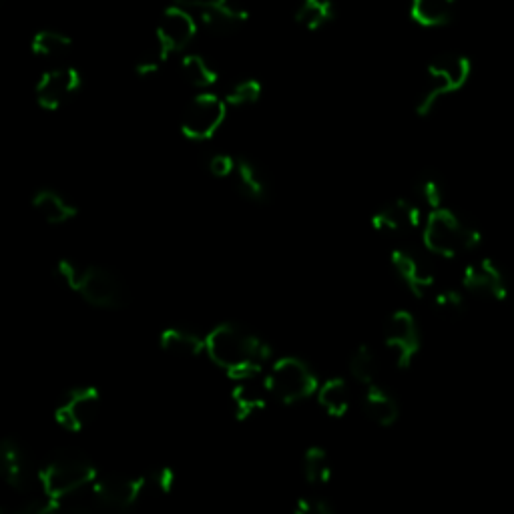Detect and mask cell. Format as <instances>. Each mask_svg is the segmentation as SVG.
Masks as SVG:
<instances>
[{
  "mask_svg": "<svg viewBox=\"0 0 514 514\" xmlns=\"http://www.w3.org/2000/svg\"><path fill=\"white\" fill-rule=\"evenodd\" d=\"M207 356L229 378L262 372L272 358V348L237 324H219L207 334Z\"/></svg>",
  "mask_w": 514,
  "mask_h": 514,
  "instance_id": "cell-1",
  "label": "cell"
},
{
  "mask_svg": "<svg viewBox=\"0 0 514 514\" xmlns=\"http://www.w3.org/2000/svg\"><path fill=\"white\" fill-rule=\"evenodd\" d=\"M57 276L67 288L77 292L87 304L95 308L121 310L127 304L125 284L111 270L63 260L57 264Z\"/></svg>",
  "mask_w": 514,
  "mask_h": 514,
  "instance_id": "cell-2",
  "label": "cell"
},
{
  "mask_svg": "<svg viewBox=\"0 0 514 514\" xmlns=\"http://www.w3.org/2000/svg\"><path fill=\"white\" fill-rule=\"evenodd\" d=\"M424 247L444 260H454L464 251H472L480 245L482 233L466 223L458 213L448 207H438L428 211L422 225Z\"/></svg>",
  "mask_w": 514,
  "mask_h": 514,
  "instance_id": "cell-3",
  "label": "cell"
},
{
  "mask_svg": "<svg viewBox=\"0 0 514 514\" xmlns=\"http://www.w3.org/2000/svg\"><path fill=\"white\" fill-rule=\"evenodd\" d=\"M472 73V63L462 55H444L428 65L426 85L416 101V113L426 117L438 105L440 99L460 91Z\"/></svg>",
  "mask_w": 514,
  "mask_h": 514,
  "instance_id": "cell-4",
  "label": "cell"
},
{
  "mask_svg": "<svg viewBox=\"0 0 514 514\" xmlns=\"http://www.w3.org/2000/svg\"><path fill=\"white\" fill-rule=\"evenodd\" d=\"M39 474L45 492L57 502V508L65 496L89 486L99 476L93 462L77 454H61L53 458L39 470Z\"/></svg>",
  "mask_w": 514,
  "mask_h": 514,
  "instance_id": "cell-5",
  "label": "cell"
},
{
  "mask_svg": "<svg viewBox=\"0 0 514 514\" xmlns=\"http://www.w3.org/2000/svg\"><path fill=\"white\" fill-rule=\"evenodd\" d=\"M266 378L272 396L282 404H298L318 394L320 388L312 368L304 360L294 356L276 360Z\"/></svg>",
  "mask_w": 514,
  "mask_h": 514,
  "instance_id": "cell-6",
  "label": "cell"
},
{
  "mask_svg": "<svg viewBox=\"0 0 514 514\" xmlns=\"http://www.w3.org/2000/svg\"><path fill=\"white\" fill-rule=\"evenodd\" d=\"M227 117V101L213 93H199L183 111L181 133L189 141H209Z\"/></svg>",
  "mask_w": 514,
  "mask_h": 514,
  "instance_id": "cell-7",
  "label": "cell"
},
{
  "mask_svg": "<svg viewBox=\"0 0 514 514\" xmlns=\"http://www.w3.org/2000/svg\"><path fill=\"white\" fill-rule=\"evenodd\" d=\"M175 5L189 9L215 35H231L249 21V13L237 0H175Z\"/></svg>",
  "mask_w": 514,
  "mask_h": 514,
  "instance_id": "cell-8",
  "label": "cell"
},
{
  "mask_svg": "<svg viewBox=\"0 0 514 514\" xmlns=\"http://www.w3.org/2000/svg\"><path fill=\"white\" fill-rule=\"evenodd\" d=\"M384 342L386 348L394 354L396 366L402 370L410 368L420 352V330L414 316L406 310L394 312L386 322Z\"/></svg>",
  "mask_w": 514,
  "mask_h": 514,
  "instance_id": "cell-9",
  "label": "cell"
},
{
  "mask_svg": "<svg viewBox=\"0 0 514 514\" xmlns=\"http://www.w3.org/2000/svg\"><path fill=\"white\" fill-rule=\"evenodd\" d=\"M147 484L149 480L145 476L107 474V476H97L95 482L91 484V490L99 508L123 510L139 500Z\"/></svg>",
  "mask_w": 514,
  "mask_h": 514,
  "instance_id": "cell-10",
  "label": "cell"
},
{
  "mask_svg": "<svg viewBox=\"0 0 514 514\" xmlns=\"http://www.w3.org/2000/svg\"><path fill=\"white\" fill-rule=\"evenodd\" d=\"M0 462H3L5 478L15 496H25L43 488L41 474L31 468L29 456L17 440L9 438L3 442V446H0Z\"/></svg>",
  "mask_w": 514,
  "mask_h": 514,
  "instance_id": "cell-11",
  "label": "cell"
},
{
  "mask_svg": "<svg viewBox=\"0 0 514 514\" xmlns=\"http://www.w3.org/2000/svg\"><path fill=\"white\" fill-rule=\"evenodd\" d=\"M81 85L83 79L75 67L51 69L37 83V103L45 111H57L79 93Z\"/></svg>",
  "mask_w": 514,
  "mask_h": 514,
  "instance_id": "cell-12",
  "label": "cell"
},
{
  "mask_svg": "<svg viewBox=\"0 0 514 514\" xmlns=\"http://www.w3.org/2000/svg\"><path fill=\"white\" fill-rule=\"evenodd\" d=\"M372 225L380 233L388 235H404L410 231H416L424 225V213L422 205L416 199L400 197L386 205H382L372 215Z\"/></svg>",
  "mask_w": 514,
  "mask_h": 514,
  "instance_id": "cell-13",
  "label": "cell"
},
{
  "mask_svg": "<svg viewBox=\"0 0 514 514\" xmlns=\"http://www.w3.org/2000/svg\"><path fill=\"white\" fill-rule=\"evenodd\" d=\"M99 404H101V394L97 388H91V386L73 388L65 394L63 402L55 410L57 424L69 432H79L97 416Z\"/></svg>",
  "mask_w": 514,
  "mask_h": 514,
  "instance_id": "cell-14",
  "label": "cell"
},
{
  "mask_svg": "<svg viewBox=\"0 0 514 514\" xmlns=\"http://www.w3.org/2000/svg\"><path fill=\"white\" fill-rule=\"evenodd\" d=\"M462 288L496 302H504L508 298L506 276L490 257H482V260L472 262L462 270Z\"/></svg>",
  "mask_w": 514,
  "mask_h": 514,
  "instance_id": "cell-15",
  "label": "cell"
},
{
  "mask_svg": "<svg viewBox=\"0 0 514 514\" xmlns=\"http://www.w3.org/2000/svg\"><path fill=\"white\" fill-rule=\"evenodd\" d=\"M195 35H197L195 15L181 5L169 7L161 15V21H159L157 31H155V37L161 41V45L169 53H177V51L187 49L193 43Z\"/></svg>",
  "mask_w": 514,
  "mask_h": 514,
  "instance_id": "cell-16",
  "label": "cell"
},
{
  "mask_svg": "<svg viewBox=\"0 0 514 514\" xmlns=\"http://www.w3.org/2000/svg\"><path fill=\"white\" fill-rule=\"evenodd\" d=\"M390 260H392V268L398 274V278L404 282V286L416 298H424L434 288V284H436L434 272L422 255H418L406 247H396L392 251Z\"/></svg>",
  "mask_w": 514,
  "mask_h": 514,
  "instance_id": "cell-17",
  "label": "cell"
},
{
  "mask_svg": "<svg viewBox=\"0 0 514 514\" xmlns=\"http://www.w3.org/2000/svg\"><path fill=\"white\" fill-rule=\"evenodd\" d=\"M233 380H235V388L231 392V402H233V412L237 420H245L255 412L266 408L272 392L268 386V378L262 376V372L239 376Z\"/></svg>",
  "mask_w": 514,
  "mask_h": 514,
  "instance_id": "cell-18",
  "label": "cell"
},
{
  "mask_svg": "<svg viewBox=\"0 0 514 514\" xmlns=\"http://www.w3.org/2000/svg\"><path fill=\"white\" fill-rule=\"evenodd\" d=\"M235 181L245 199L253 203H264L270 199L272 183L266 171L262 169V165H257L253 159H247V157L237 159Z\"/></svg>",
  "mask_w": 514,
  "mask_h": 514,
  "instance_id": "cell-19",
  "label": "cell"
},
{
  "mask_svg": "<svg viewBox=\"0 0 514 514\" xmlns=\"http://www.w3.org/2000/svg\"><path fill=\"white\" fill-rule=\"evenodd\" d=\"M456 15V0H412L410 19L424 29L446 27Z\"/></svg>",
  "mask_w": 514,
  "mask_h": 514,
  "instance_id": "cell-20",
  "label": "cell"
},
{
  "mask_svg": "<svg viewBox=\"0 0 514 514\" xmlns=\"http://www.w3.org/2000/svg\"><path fill=\"white\" fill-rule=\"evenodd\" d=\"M161 348L177 358H197L207 350V340L187 328H167L159 338Z\"/></svg>",
  "mask_w": 514,
  "mask_h": 514,
  "instance_id": "cell-21",
  "label": "cell"
},
{
  "mask_svg": "<svg viewBox=\"0 0 514 514\" xmlns=\"http://www.w3.org/2000/svg\"><path fill=\"white\" fill-rule=\"evenodd\" d=\"M35 211L51 225H63L77 217V207L53 189H41L33 197Z\"/></svg>",
  "mask_w": 514,
  "mask_h": 514,
  "instance_id": "cell-22",
  "label": "cell"
},
{
  "mask_svg": "<svg viewBox=\"0 0 514 514\" xmlns=\"http://www.w3.org/2000/svg\"><path fill=\"white\" fill-rule=\"evenodd\" d=\"M364 410H366L368 418L372 422H376L378 426H392V424H396V420L400 416V406H398L396 398L388 390L380 388L378 384L366 386Z\"/></svg>",
  "mask_w": 514,
  "mask_h": 514,
  "instance_id": "cell-23",
  "label": "cell"
},
{
  "mask_svg": "<svg viewBox=\"0 0 514 514\" xmlns=\"http://www.w3.org/2000/svg\"><path fill=\"white\" fill-rule=\"evenodd\" d=\"M336 19V7L332 0H302L296 9V23L310 31L318 33Z\"/></svg>",
  "mask_w": 514,
  "mask_h": 514,
  "instance_id": "cell-24",
  "label": "cell"
},
{
  "mask_svg": "<svg viewBox=\"0 0 514 514\" xmlns=\"http://www.w3.org/2000/svg\"><path fill=\"white\" fill-rule=\"evenodd\" d=\"M318 402L332 418H342L350 410V386L342 378H330L318 388Z\"/></svg>",
  "mask_w": 514,
  "mask_h": 514,
  "instance_id": "cell-25",
  "label": "cell"
},
{
  "mask_svg": "<svg viewBox=\"0 0 514 514\" xmlns=\"http://www.w3.org/2000/svg\"><path fill=\"white\" fill-rule=\"evenodd\" d=\"M31 49L41 59L61 61V59L69 57V53L73 51V41L65 33H59V31H53V29H45V31H39L33 37Z\"/></svg>",
  "mask_w": 514,
  "mask_h": 514,
  "instance_id": "cell-26",
  "label": "cell"
},
{
  "mask_svg": "<svg viewBox=\"0 0 514 514\" xmlns=\"http://www.w3.org/2000/svg\"><path fill=\"white\" fill-rule=\"evenodd\" d=\"M181 77L195 89H209L217 83V71L201 55H185L181 59Z\"/></svg>",
  "mask_w": 514,
  "mask_h": 514,
  "instance_id": "cell-27",
  "label": "cell"
},
{
  "mask_svg": "<svg viewBox=\"0 0 514 514\" xmlns=\"http://www.w3.org/2000/svg\"><path fill=\"white\" fill-rule=\"evenodd\" d=\"M304 476L312 486H324L332 478V462L324 448L312 446L304 454Z\"/></svg>",
  "mask_w": 514,
  "mask_h": 514,
  "instance_id": "cell-28",
  "label": "cell"
},
{
  "mask_svg": "<svg viewBox=\"0 0 514 514\" xmlns=\"http://www.w3.org/2000/svg\"><path fill=\"white\" fill-rule=\"evenodd\" d=\"M378 356L370 346H360L352 358H350V372L354 376L356 382L364 384V386H372L376 384L378 378Z\"/></svg>",
  "mask_w": 514,
  "mask_h": 514,
  "instance_id": "cell-29",
  "label": "cell"
},
{
  "mask_svg": "<svg viewBox=\"0 0 514 514\" xmlns=\"http://www.w3.org/2000/svg\"><path fill=\"white\" fill-rule=\"evenodd\" d=\"M416 201L422 207H428V211L442 207L444 203V189L440 179L434 173H422L414 183Z\"/></svg>",
  "mask_w": 514,
  "mask_h": 514,
  "instance_id": "cell-30",
  "label": "cell"
},
{
  "mask_svg": "<svg viewBox=\"0 0 514 514\" xmlns=\"http://www.w3.org/2000/svg\"><path fill=\"white\" fill-rule=\"evenodd\" d=\"M262 83L255 81V79H245V81H239L235 83L227 95H225V101L229 107H249V105H255L257 101L262 99Z\"/></svg>",
  "mask_w": 514,
  "mask_h": 514,
  "instance_id": "cell-31",
  "label": "cell"
},
{
  "mask_svg": "<svg viewBox=\"0 0 514 514\" xmlns=\"http://www.w3.org/2000/svg\"><path fill=\"white\" fill-rule=\"evenodd\" d=\"M169 55H171V53L161 45V41H159L157 37H153L151 45L139 55V59H137V63H135L137 75L147 77V75L157 73V71L165 65V61L169 59Z\"/></svg>",
  "mask_w": 514,
  "mask_h": 514,
  "instance_id": "cell-32",
  "label": "cell"
},
{
  "mask_svg": "<svg viewBox=\"0 0 514 514\" xmlns=\"http://www.w3.org/2000/svg\"><path fill=\"white\" fill-rule=\"evenodd\" d=\"M434 308L442 314H460L464 310V298L458 290L446 288L434 294Z\"/></svg>",
  "mask_w": 514,
  "mask_h": 514,
  "instance_id": "cell-33",
  "label": "cell"
},
{
  "mask_svg": "<svg viewBox=\"0 0 514 514\" xmlns=\"http://www.w3.org/2000/svg\"><path fill=\"white\" fill-rule=\"evenodd\" d=\"M294 510L296 514H334V504L324 496H300Z\"/></svg>",
  "mask_w": 514,
  "mask_h": 514,
  "instance_id": "cell-34",
  "label": "cell"
},
{
  "mask_svg": "<svg viewBox=\"0 0 514 514\" xmlns=\"http://www.w3.org/2000/svg\"><path fill=\"white\" fill-rule=\"evenodd\" d=\"M235 169H237V159H233V157L227 155V153H213V155L207 159V171H209L215 179L231 177V175H235Z\"/></svg>",
  "mask_w": 514,
  "mask_h": 514,
  "instance_id": "cell-35",
  "label": "cell"
},
{
  "mask_svg": "<svg viewBox=\"0 0 514 514\" xmlns=\"http://www.w3.org/2000/svg\"><path fill=\"white\" fill-rule=\"evenodd\" d=\"M149 482L155 484L161 492H171L173 486H175V472H173V468H169V466H161V468H157V470L151 472Z\"/></svg>",
  "mask_w": 514,
  "mask_h": 514,
  "instance_id": "cell-36",
  "label": "cell"
}]
</instances>
